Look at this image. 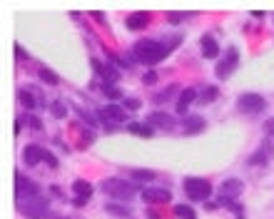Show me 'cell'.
<instances>
[{
    "instance_id": "obj_12",
    "label": "cell",
    "mask_w": 274,
    "mask_h": 219,
    "mask_svg": "<svg viewBox=\"0 0 274 219\" xmlns=\"http://www.w3.org/2000/svg\"><path fill=\"white\" fill-rule=\"evenodd\" d=\"M23 159H25L28 167H35V164L45 162V149H43L40 145H28V147L23 149Z\"/></svg>"
},
{
    "instance_id": "obj_17",
    "label": "cell",
    "mask_w": 274,
    "mask_h": 219,
    "mask_svg": "<svg viewBox=\"0 0 274 219\" xmlns=\"http://www.w3.org/2000/svg\"><path fill=\"white\" fill-rule=\"evenodd\" d=\"M197 97H199V95H197V90H194V87L182 90V95H180V100H177V112L187 117V107H189V105H192Z\"/></svg>"
},
{
    "instance_id": "obj_15",
    "label": "cell",
    "mask_w": 274,
    "mask_h": 219,
    "mask_svg": "<svg viewBox=\"0 0 274 219\" xmlns=\"http://www.w3.org/2000/svg\"><path fill=\"white\" fill-rule=\"evenodd\" d=\"M92 68H95V70H97V75H100L102 80H107L110 85H115V82L120 80V73H117L112 65H102L100 60H92Z\"/></svg>"
},
{
    "instance_id": "obj_20",
    "label": "cell",
    "mask_w": 274,
    "mask_h": 219,
    "mask_svg": "<svg viewBox=\"0 0 274 219\" xmlns=\"http://www.w3.org/2000/svg\"><path fill=\"white\" fill-rule=\"evenodd\" d=\"M127 130H130V132H135L137 137H147V140L155 135V132H152V127H150L147 122H142V125H140V122H130V125H127Z\"/></svg>"
},
{
    "instance_id": "obj_10",
    "label": "cell",
    "mask_w": 274,
    "mask_h": 219,
    "mask_svg": "<svg viewBox=\"0 0 274 219\" xmlns=\"http://www.w3.org/2000/svg\"><path fill=\"white\" fill-rule=\"evenodd\" d=\"M237 63H239V53H237V48H229L227 58L217 63V70H214V73H217V77H219V80H227V77L234 73Z\"/></svg>"
},
{
    "instance_id": "obj_2",
    "label": "cell",
    "mask_w": 274,
    "mask_h": 219,
    "mask_svg": "<svg viewBox=\"0 0 274 219\" xmlns=\"http://www.w3.org/2000/svg\"><path fill=\"white\" fill-rule=\"evenodd\" d=\"M100 189L115 199H132L135 192H140V187L135 182H127V179H117V177H110V179H102L100 182Z\"/></svg>"
},
{
    "instance_id": "obj_9",
    "label": "cell",
    "mask_w": 274,
    "mask_h": 219,
    "mask_svg": "<svg viewBox=\"0 0 274 219\" xmlns=\"http://www.w3.org/2000/svg\"><path fill=\"white\" fill-rule=\"evenodd\" d=\"M242 192H244L242 179H227V182H222V187H219V202H222V204H229V202H234Z\"/></svg>"
},
{
    "instance_id": "obj_32",
    "label": "cell",
    "mask_w": 274,
    "mask_h": 219,
    "mask_svg": "<svg viewBox=\"0 0 274 219\" xmlns=\"http://www.w3.org/2000/svg\"><path fill=\"white\" fill-rule=\"evenodd\" d=\"M155 80H157V73H145L142 75V82L145 85H155Z\"/></svg>"
},
{
    "instance_id": "obj_29",
    "label": "cell",
    "mask_w": 274,
    "mask_h": 219,
    "mask_svg": "<svg viewBox=\"0 0 274 219\" xmlns=\"http://www.w3.org/2000/svg\"><path fill=\"white\" fill-rule=\"evenodd\" d=\"M50 110H53V115H55V117H65V112H68L65 102H60V100H58V102H53V105H50Z\"/></svg>"
},
{
    "instance_id": "obj_16",
    "label": "cell",
    "mask_w": 274,
    "mask_h": 219,
    "mask_svg": "<svg viewBox=\"0 0 274 219\" xmlns=\"http://www.w3.org/2000/svg\"><path fill=\"white\" fill-rule=\"evenodd\" d=\"M204 127H207V122L202 115H187L184 117V135H199Z\"/></svg>"
},
{
    "instance_id": "obj_6",
    "label": "cell",
    "mask_w": 274,
    "mask_h": 219,
    "mask_svg": "<svg viewBox=\"0 0 274 219\" xmlns=\"http://www.w3.org/2000/svg\"><path fill=\"white\" fill-rule=\"evenodd\" d=\"M18 97H20V102H23L25 110H43V107H45V95H43L40 87H35V85L20 87Z\"/></svg>"
},
{
    "instance_id": "obj_8",
    "label": "cell",
    "mask_w": 274,
    "mask_h": 219,
    "mask_svg": "<svg viewBox=\"0 0 274 219\" xmlns=\"http://www.w3.org/2000/svg\"><path fill=\"white\" fill-rule=\"evenodd\" d=\"M15 192H18V202L20 199H33V197H40V189H38V184L33 182V179H28L23 172H18L15 174Z\"/></svg>"
},
{
    "instance_id": "obj_30",
    "label": "cell",
    "mask_w": 274,
    "mask_h": 219,
    "mask_svg": "<svg viewBox=\"0 0 274 219\" xmlns=\"http://www.w3.org/2000/svg\"><path fill=\"white\" fill-rule=\"evenodd\" d=\"M262 130H264V135H267V137H274V117H272V120H267Z\"/></svg>"
},
{
    "instance_id": "obj_11",
    "label": "cell",
    "mask_w": 274,
    "mask_h": 219,
    "mask_svg": "<svg viewBox=\"0 0 274 219\" xmlns=\"http://www.w3.org/2000/svg\"><path fill=\"white\" fill-rule=\"evenodd\" d=\"M73 192H75L73 204H75V207H85V204L90 202V197H92V184H90L88 179H75V182H73Z\"/></svg>"
},
{
    "instance_id": "obj_3",
    "label": "cell",
    "mask_w": 274,
    "mask_h": 219,
    "mask_svg": "<svg viewBox=\"0 0 274 219\" xmlns=\"http://www.w3.org/2000/svg\"><path fill=\"white\" fill-rule=\"evenodd\" d=\"M18 209L28 219H50L53 217L50 207H48V199H43V197H33L28 202H18Z\"/></svg>"
},
{
    "instance_id": "obj_31",
    "label": "cell",
    "mask_w": 274,
    "mask_h": 219,
    "mask_svg": "<svg viewBox=\"0 0 274 219\" xmlns=\"http://www.w3.org/2000/svg\"><path fill=\"white\" fill-rule=\"evenodd\" d=\"M125 110H140V100L127 97V100H125Z\"/></svg>"
},
{
    "instance_id": "obj_1",
    "label": "cell",
    "mask_w": 274,
    "mask_h": 219,
    "mask_svg": "<svg viewBox=\"0 0 274 219\" xmlns=\"http://www.w3.org/2000/svg\"><path fill=\"white\" fill-rule=\"evenodd\" d=\"M172 50L165 45V43H157V40H137L135 48H132V60L137 63H145V65H157L162 63Z\"/></svg>"
},
{
    "instance_id": "obj_36",
    "label": "cell",
    "mask_w": 274,
    "mask_h": 219,
    "mask_svg": "<svg viewBox=\"0 0 274 219\" xmlns=\"http://www.w3.org/2000/svg\"><path fill=\"white\" fill-rule=\"evenodd\" d=\"M180 20H184V15H177V13L170 15V23H180Z\"/></svg>"
},
{
    "instance_id": "obj_28",
    "label": "cell",
    "mask_w": 274,
    "mask_h": 219,
    "mask_svg": "<svg viewBox=\"0 0 274 219\" xmlns=\"http://www.w3.org/2000/svg\"><path fill=\"white\" fill-rule=\"evenodd\" d=\"M105 212H110V214H115V217H130V209H125V207H120V204H107Z\"/></svg>"
},
{
    "instance_id": "obj_26",
    "label": "cell",
    "mask_w": 274,
    "mask_h": 219,
    "mask_svg": "<svg viewBox=\"0 0 274 219\" xmlns=\"http://www.w3.org/2000/svg\"><path fill=\"white\" fill-rule=\"evenodd\" d=\"M102 95H107L110 100H120V97H122V90L115 87V85H110V82H105V85H102Z\"/></svg>"
},
{
    "instance_id": "obj_22",
    "label": "cell",
    "mask_w": 274,
    "mask_h": 219,
    "mask_svg": "<svg viewBox=\"0 0 274 219\" xmlns=\"http://www.w3.org/2000/svg\"><path fill=\"white\" fill-rule=\"evenodd\" d=\"M217 95H219V90H217L214 85H207V87L202 90V95H199L197 100H199L202 105H207V102H214V100H217Z\"/></svg>"
},
{
    "instance_id": "obj_34",
    "label": "cell",
    "mask_w": 274,
    "mask_h": 219,
    "mask_svg": "<svg viewBox=\"0 0 274 219\" xmlns=\"http://www.w3.org/2000/svg\"><path fill=\"white\" fill-rule=\"evenodd\" d=\"M45 162H48L50 167H58V159H55V157H53V154H50L48 149H45Z\"/></svg>"
},
{
    "instance_id": "obj_18",
    "label": "cell",
    "mask_w": 274,
    "mask_h": 219,
    "mask_svg": "<svg viewBox=\"0 0 274 219\" xmlns=\"http://www.w3.org/2000/svg\"><path fill=\"white\" fill-rule=\"evenodd\" d=\"M125 25H127L130 30H142V28L150 25V15H147V13H132V15H127Z\"/></svg>"
},
{
    "instance_id": "obj_24",
    "label": "cell",
    "mask_w": 274,
    "mask_h": 219,
    "mask_svg": "<svg viewBox=\"0 0 274 219\" xmlns=\"http://www.w3.org/2000/svg\"><path fill=\"white\" fill-rule=\"evenodd\" d=\"M175 214H177V219H197L194 209L187 207V204H177V207H175Z\"/></svg>"
},
{
    "instance_id": "obj_27",
    "label": "cell",
    "mask_w": 274,
    "mask_h": 219,
    "mask_svg": "<svg viewBox=\"0 0 274 219\" xmlns=\"http://www.w3.org/2000/svg\"><path fill=\"white\" fill-rule=\"evenodd\" d=\"M175 90H177V85H170V87H165V90H160V92H157V95H155L152 100H155V102L160 105V102H165V100H170V97L175 95Z\"/></svg>"
},
{
    "instance_id": "obj_33",
    "label": "cell",
    "mask_w": 274,
    "mask_h": 219,
    "mask_svg": "<svg viewBox=\"0 0 274 219\" xmlns=\"http://www.w3.org/2000/svg\"><path fill=\"white\" fill-rule=\"evenodd\" d=\"M28 125H30L33 130H38V132H43V125H40V120H38V117H30V115H28Z\"/></svg>"
},
{
    "instance_id": "obj_7",
    "label": "cell",
    "mask_w": 274,
    "mask_h": 219,
    "mask_svg": "<svg viewBox=\"0 0 274 219\" xmlns=\"http://www.w3.org/2000/svg\"><path fill=\"white\" fill-rule=\"evenodd\" d=\"M97 112H100V120H102L110 130H115L117 125L127 122V117H130V112H127L125 107H120V105H107V107H102V110H97Z\"/></svg>"
},
{
    "instance_id": "obj_5",
    "label": "cell",
    "mask_w": 274,
    "mask_h": 219,
    "mask_svg": "<svg viewBox=\"0 0 274 219\" xmlns=\"http://www.w3.org/2000/svg\"><path fill=\"white\" fill-rule=\"evenodd\" d=\"M264 107H267V100H264L262 95H257V92H244V95H239V100H237V110L244 112V115L264 112Z\"/></svg>"
},
{
    "instance_id": "obj_4",
    "label": "cell",
    "mask_w": 274,
    "mask_h": 219,
    "mask_svg": "<svg viewBox=\"0 0 274 219\" xmlns=\"http://www.w3.org/2000/svg\"><path fill=\"white\" fill-rule=\"evenodd\" d=\"M182 187H184V194L189 199H194V202H207L209 194H212V184L207 179H202V177H187L182 182Z\"/></svg>"
},
{
    "instance_id": "obj_13",
    "label": "cell",
    "mask_w": 274,
    "mask_h": 219,
    "mask_svg": "<svg viewBox=\"0 0 274 219\" xmlns=\"http://www.w3.org/2000/svg\"><path fill=\"white\" fill-rule=\"evenodd\" d=\"M147 125L150 127H160V130H175V117L167 115V112H152L147 117Z\"/></svg>"
},
{
    "instance_id": "obj_14",
    "label": "cell",
    "mask_w": 274,
    "mask_h": 219,
    "mask_svg": "<svg viewBox=\"0 0 274 219\" xmlns=\"http://www.w3.org/2000/svg\"><path fill=\"white\" fill-rule=\"evenodd\" d=\"M142 199L147 204H162V202L172 199V192H167V189H142Z\"/></svg>"
},
{
    "instance_id": "obj_19",
    "label": "cell",
    "mask_w": 274,
    "mask_h": 219,
    "mask_svg": "<svg viewBox=\"0 0 274 219\" xmlns=\"http://www.w3.org/2000/svg\"><path fill=\"white\" fill-rule=\"evenodd\" d=\"M199 45H202V55H204V58L214 60V58L219 55V45H217V40H214L212 35H204V38L199 40Z\"/></svg>"
},
{
    "instance_id": "obj_21",
    "label": "cell",
    "mask_w": 274,
    "mask_h": 219,
    "mask_svg": "<svg viewBox=\"0 0 274 219\" xmlns=\"http://www.w3.org/2000/svg\"><path fill=\"white\" fill-rule=\"evenodd\" d=\"M130 179H132L135 184L152 182V179H155V172H150V169H132V172H130Z\"/></svg>"
},
{
    "instance_id": "obj_35",
    "label": "cell",
    "mask_w": 274,
    "mask_h": 219,
    "mask_svg": "<svg viewBox=\"0 0 274 219\" xmlns=\"http://www.w3.org/2000/svg\"><path fill=\"white\" fill-rule=\"evenodd\" d=\"M15 55H18V60H25V58H28V53H25L20 45H15Z\"/></svg>"
},
{
    "instance_id": "obj_37",
    "label": "cell",
    "mask_w": 274,
    "mask_h": 219,
    "mask_svg": "<svg viewBox=\"0 0 274 219\" xmlns=\"http://www.w3.org/2000/svg\"><path fill=\"white\" fill-rule=\"evenodd\" d=\"M63 219H65V217H63Z\"/></svg>"
},
{
    "instance_id": "obj_23",
    "label": "cell",
    "mask_w": 274,
    "mask_h": 219,
    "mask_svg": "<svg viewBox=\"0 0 274 219\" xmlns=\"http://www.w3.org/2000/svg\"><path fill=\"white\" fill-rule=\"evenodd\" d=\"M269 152H272V147H262V149H257V154L249 157V164H267V162H269Z\"/></svg>"
},
{
    "instance_id": "obj_25",
    "label": "cell",
    "mask_w": 274,
    "mask_h": 219,
    "mask_svg": "<svg viewBox=\"0 0 274 219\" xmlns=\"http://www.w3.org/2000/svg\"><path fill=\"white\" fill-rule=\"evenodd\" d=\"M40 80H43V82H48V85H60V77H58L53 70H48V68H43V70H40Z\"/></svg>"
}]
</instances>
